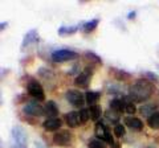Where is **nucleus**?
<instances>
[{"mask_svg":"<svg viewBox=\"0 0 159 148\" xmlns=\"http://www.w3.org/2000/svg\"><path fill=\"white\" fill-rule=\"evenodd\" d=\"M154 93V83L146 78H139L129 87V97L134 103L147 101Z\"/></svg>","mask_w":159,"mask_h":148,"instance_id":"nucleus-1","label":"nucleus"},{"mask_svg":"<svg viewBox=\"0 0 159 148\" xmlns=\"http://www.w3.org/2000/svg\"><path fill=\"white\" fill-rule=\"evenodd\" d=\"M9 148H28V136L21 126H13L11 130Z\"/></svg>","mask_w":159,"mask_h":148,"instance_id":"nucleus-2","label":"nucleus"},{"mask_svg":"<svg viewBox=\"0 0 159 148\" xmlns=\"http://www.w3.org/2000/svg\"><path fill=\"white\" fill-rule=\"evenodd\" d=\"M77 57H78V53L74 50H70V49H57V50L52 52L51 54V60L56 63L76 60Z\"/></svg>","mask_w":159,"mask_h":148,"instance_id":"nucleus-3","label":"nucleus"},{"mask_svg":"<svg viewBox=\"0 0 159 148\" xmlns=\"http://www.w3.org/2000/svg\"><path fill=\"white\" fill-rule=\"evenodd\" d=\"M94 134H96V136L98 137V139L103 140L106 144L109 143L110 146H113L114 143H116V140H114V137L111 135L110 128H109L105 123H102V122L96 123V127H94Z\"/></svg>","mask_w":159,"mask_h":148,"instance_id":"nucleus-4","label":"nucleus"},{"mask_svg":"<svg viewBox=\"0 0 159 148\" xmlns=\"http://www.w3.org/2000/svg\"><path fill=\"white\" fill-rule=\"evenodd\" d=\"M65 99L70 103L73 107L76 108H84V105H85V94H82L80 90H74V89H70L65 93Z\"/></svg>","mask_w":159,"mask_h":148,"instance_id":"nucleus-5","label":"nucleus"},{"mask_svg":"<svg viewBox=\"0 0 159 148\" xmlns=\"http://www.w3.org/2000/svg\"><path fill=\"white\" fill-rule=\"evenodd\" d=\"M27 91L32 98L36 101H44L45 99V93H44V87L41 86L37 80H31L27 83Z\"/></svg>","mask_w":159,"mask_h":148,"instance_id":"nucleus-6","label":"nucleus"},{"mask_svg":"<svg viewBox=\"0 0 159 148\" xmlns=\"http://www.w3.org/2000/svg\"><path fill=\"white\" fill-rule=\"evenodd\" d=\"M73 143V135L69 131H58L53 135V144L58 147H69Z\"/></svg>","mask_w":159,"mask_h":148,"instance_id":"nucleus-7","label":"nucleus"},{"mask_svg":"<svg viewBox=\"0 0 159 148\" xmlns=\"http://www.w3.org/2000/svg\"><path fill=\"white\" fill-rule=\"evenodd\" d=\"M92 74H93V67L88 65V67L84 69L81 73H78L77 77L74 78V85L78 87H86L92 80Z\"/></svg>","mask_w":159,"mask_h":148,"instance_id":"nucleus-8","label":"nucleus"},{"mask_svg":"<svg viewBox=\"0 0 159 148\" xmlns=\"http://www.w3.org/2000/svg\"><path fill=\"white\" fill-rule=\"evenodd\" d=\"M23 112L29 116H41L44 115V107L37 102H28L24 105Z\"/></svg>","mask_w":159,"mask_h":148,"instance_id":"nucleus-9","label":"nucleus"},{"mask_svg":"<svg viewBox=\"0 0 159 148\" xmlns=\"http://www.w3.org/2000/svg\"><path fill=\"white\" fill-rule=\"evenodd\" d=\"M39 32L37 29H31L28 31L25 34H24V38H23V42H21V50H24L25 48L33 45V44H37L39 42Z\"/></svg>","mask_w":159,"mask_h":148,"instance_id":"nucleus-10","label":"nucleus"},{"mask_svg":"<svg viewBox=\"0 0 159 148\" xmlns=\"http://www.w3.org/2000/svg\"><path fill=\"white\" fill-rule=\"evenodd\" d=\"M64 119H65L66 124L70 128H76V127L82 124L80 111H69V112H66V114L64 115Z\"/></svg>","mask_w":159,"mask_h":148,"instance_id":"nucleus-11","label":"nucleus"},{"mask_svg":"<svg viewBox=\"0 0 159 148\" xmlns=\"http://www.w3.org/2000/svg\"><path fill=\"white\" fill-rule=\"evenodd\" d=\"M61 126H62V119H60V118H49V119H45L43 122V128L47 132H54V131L58 132Z\"/></svg>","mask_w":159,"mask_h":148,"instance_id":"nucleus-12","label":"nucleus"},{"mask_svg":"<svg viewBox=\"0 0 159 148\" xmlns=\"http://www.w3.org/2000/svg\"><path fill=\"white\" fill-rule=\"evenodd\" d=\"M44 115L47 116V119L49 118H57L58 115V106L56 105L54 101H48L44 106Z\"/></svg>","mask_w":159,"mask_h":148,"instance_id":"nucleus-13","label":"nucleus"},{"mask_svg":"<svg viewBox=\"0 0 159 148\" xmlns=\"http://www.w3.org/2000/svg\"><path fill=\"white\" fill-rule=\"evenodd\" d=\"M125 124L131 128L134 131H142L143 130V122L137 116H126L125 118Z\"/></svg>","mask_w":159,"mask_h":148,"instance_id":"nucleus-14","label":"nucleus"},{"mask_svg":"<svg viewBox=\"0 0 159 148\" xmlns=\"http://www.w3.org/2000/svg\"><path fill=\"white\" fill-rule=\"evenodd\" d=\"M125 107H126V102L123 99V97L122 98H114V99H111L110 103H109V108L118 112V114H122V112L125 111Z\"/></svg>","mask_w":159,"mask_h":148,"instance_id":"nucleus-15","label":"nucleus"},{"mask_svg":"<svg viewBox=\"0 0 159 148\" xmlns=\"http://www.w3.org/2000/svg\"><path fill=\"white\" fill-rule=\"evenodd\" d=\"M109 72H110L111 77L116 78L117 81H126V80H129V78L131 77V74L129 72H125V70L118 69V67H110L109 69Z\"/></svg>","mask_w":159,"mask_h":148,"instance_id":"nucleus-16","label":"nucleus"},{"mask_svg":"<svg viewBox=\"0 0 159 148\" xmlns=\"http://www.w3.org/2000/svg\"><path fill=\"white\" fill-rule=\"evenodd\" d=\"M139 112L148 119L151 115H154L157 112V105H154V103H145V105H142L141 108H139Z\"/></svg>","mask_w":159,"mask_h":148,"instance_id":"nucleus-17","label":"nucleus"},{"mask_svg":"<svg viewBox=\"0 0 159 148\" xmlns=\"http://www.w3.org/2000/svg\"><path fill=\"white\" fill-rule=\"evenodd\" d=\"M98 23H99L98 19H92V20H89V21L81 23V25H80V29H81L84 33H90V32H93L94 29L98 27Z\"/></svg>","mask_w":159,"mask_h":148,"instance_id":"nucleus-18","label":"nucleus"},{"mask_svg":"<svg viewBox=\"0 0 159 148\" xmlns=\"http://www.w3.org/2000/svg\"><path fill=\"white\" fill-rule=\"evenodd\" d=\"M101 98V93L99 91H86L85 93V99H86V103L89 106H94L97 105V102L99 101Z\"/></svg>","mask_w":159,"mask_h":148,"instance_id":"nucleus-19","label":"nucleus"},{"mask_svg":"<svg viewBox=\"0 0 159 148\" xmlns=\"http://www.w3.org/2000/svg\"><path fill=\"white\" fill-rule=\"evenodd\" d=\"M80 29V25H61L58 28V34L60 36H70L74 34Z\"/></svg>","mask_w":159,"mask_h":148,"instance_id":"nucleus-20","label":"nucleus"},{"mask_svg":"<svg viewBox=\"0 0 159 148\" xmlns=\"http://www.w3.org/2000/svg\"><path fill=\"white\" fill-rule=\"evenodd\" d=\"M89 115H90V120L93 122H97L99 120V118L102 115V110L98 105H94V106H89Z\"/></svg>","mask_w":159,"mask_h":148,"instance_id":"nucleus-21","label":"nucleus"},{"mask_svg":"<svg viewBox=\"0 0 159 148\" xmlns=\"http://www.w3.org/2000/svg\"><path fill=\"white\" fill-rule=\"evenodd\" d=\"M84 57H85L88 61H90L92 63H94V65H102L101 57H99L98 54H96L94 52H92V50H86L85 53H84Z\"/></svg>","mask_w":159,"mask_h":148,"instance_id":"nucleus-22","label":"nucleus"},{"mask_svg":"<svg viewBox=\"0 0 159 148\" xmlns=\"http://www.w3.org/2000/svg\"><path fill=\"white\" fill-rule=\"evenodd\" d=\"M123 99H125L126 102V107H125V112H127L129 115H133V114H135L137 112V107H135V103H134L131 99H130V97L126 95V97H123Z\"/></svg>","mask_w":159,"mask_h":148,"instance_id":"nucleus-23","label":"nucleus"},{"mask_svg":"<svg viewBox=\"0 0 159 148\" xmlns=\"http://www.w3.org/2000/svg\"><path fill=\"white\" fill-rule=\"evenodd\" d=\"M147 126L151 130H159V111H157L154 115H151L147 119Z\"/></svg>","mask_w":159,"mask_h":148,"instance_id":"nucleus-24","label":"nucleus"},{"mask_svg":"<svg viewBox=\"0 0 159 148\" xmlns=\"http://www.w3.org/2000/svg\"><path fill=\"white\" fill-rule=\"evenodd\" d=\"M88 148H107V144L98 137H93L88 141Z\"/></svg>","mask_w":159,"mask_h":148,"instance_id":"nucleus-25","label":"nucleus"},{"mask_svg":"<svg viewBox=\"0 0 159 148\" xmlns=\"http://www.w3.org/2000/svg\"><path fill=\"white\" fill-rule=\"evenodd\" d=\"M105 118L107 120H110L113 123H116V124H118L119 119H121V114H118V112H116V111H113V110L109 108V110L105 112Z\"/></svg>","mask_w":159,"mask_h":148,"instance_id":"nucleus-26","label":"nucleus"},{"mask_svg":"<svg viewBox=\"0 0 159 148\" xmlns=\"http://www.w3.org/2000/svg\"><path fill=\"white\" fill-rule=\"evenodd\" d=\"M113 131H114V135H116L117 137H119V139H121L122 136H125V134H126L125 126L121 124V123H118V124L114 126V130Z\"/></svg>","mask_w":159,"mask_h":148,"instance_id":"nucleus-27","label":"nucleus"},{"mask_svg":"<svg viewBox=\"0 0 159 148\" xmlns=\"http://www.w3.org/2000/svg\"><path fill=\"white\" fill-rule=\"evenodd\" d=\"M39 76L43 77L44 80H48V78H52L54 74H53L52 70H49L48 67H40V69H39Z\"/></svg>","mask_w":159,"mask_h":148,"instance_id":"nucleus-28","label":"nucleus"},{"mask_svg":"<svg viewBox=\"0 0 159 148\" xmlns=\"http://www.w3.org/2000/svg\"><path fill=\"white\" fill-rule=\"evenodd\" d=\"M143 78H146V80H148L152 83H158L159 82V77L152 72H145L143 73Z\"/></svg>","mask_w":159,"mask_h":148,"instance_id":"nucleus-29","label":"nucleus"},{"mask_svg":"<svg viewBox=\"0 0 159 148\" xmlns=\"http://www.w3.org/2000/svg\"><path fill=\"white\" fill-rule=\"evenodd\" d=\"M80 115H81V120H82V124L90 119V115H89V108H81L80 110Z\"/></svg>","mask_w":159,"mask_h":148,"instance_id":"nucleus-30","label":"nucleus"},{"mask_svg":"<svg viewBox=\"0 0 159 148\" xmlns=\"http://www.w3.org/2000/svg\"><path fill=\"white\" fill-rule=\"evenodd\" d=\"M118 91H119V89H118L117 85H111V86L107 87V93H109V94H117Z\"/></svg>","mask_w":159,"mask_h":148,"instance_id":"nucleus-31","label":"nucleus"},{"mask_svg":"<svg viewBox=\"0 0 159 148\" xmlns=\"http://www.w3.org/2000/svg\"><path fill=\"white\" fill-rule=\"evenodd\" d=\"M34 148H47L44 144H41L40 141H34Z\"/></svg>","mask_w":159,"mask_h":148,"instance_id":"nucleus-32","label":"nucleus"},{"mask_svg":"<svg viewBox=\"0 0 159 148\" xmlns=\"http://www.w3.org/2000/svg\"><path fill=\"white\" fill-rule=\"evenodd\" d=\"M7 24H8V23H4V21H3L2 25H0V29H2V31H4V28H7Z\"/></svg>","mask_w":159,"mask_h":148,"instance_id":"nucleus-33","label":"nucleus"},{"mask_svg":"<svg viewBox=\"0 0 159 148\" xmlns=\"http://www.w3.org/2000/svg\"><path fill=\"white\" fill-rule=\"evenodd\" d=\"M135 17V12H130V15L127 16V19H134Z\"/></svg>","mask_w":159,"mask_h":148,"instance_id":"nucleus-34","label":"nucleus"},{"mask_svg":"<svg viewBox=\"0 0 159 148\" xmlns=\"http://www.w3.org/2000/svg\"><path fill=\"white\" fill-rule=\"evenodd\" d=\"M110 148H119V144H118V143L116 141V143H114L113 146H110Z\"/></svg>","mask_w":159,"mask_h":148,"instance_id":"nucleus-35","label":"nucleus"},{"mask_svg":"<svg viewBox=\"0 0 159 148\" xmlns=\"http://www.w3.org/2000/svg\"><path fill=\"white\" fill-rule=\"evenodd\" d=\"M147 148H155V147H151V146H150V147H147Z\"/></svg>","mask_w":159,"mask_h":148,"instance_id":"nucleus-36","label":"nucleus"},{"mask_svg":"<svg viewBox=\"0 0 159 148\" xmlns=\"http://www.w3.org/2000/svg\"><path fill=\"white\" fill-rule=\"evenodd\" d=\"M158 69H159V66H158Z\"/></svg>","mask_w":159,"mask_h":148,"instance_id":"nucleus-37","label":"nucleus"}]
</instances>
